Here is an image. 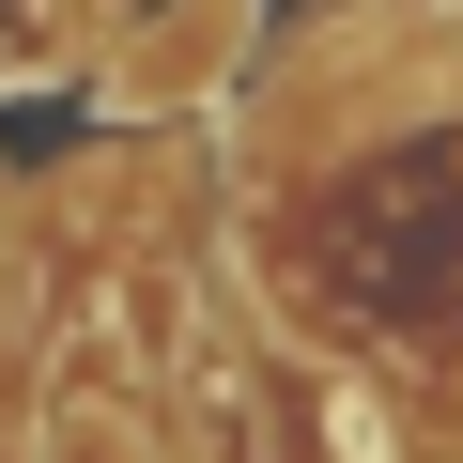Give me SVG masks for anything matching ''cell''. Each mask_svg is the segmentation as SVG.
<instances>
[{
	"mask_svg": "<svg viewBox=\"0 0 463 463\" xmlns=\"http://www.w3.org/2000/svg\"><path fill=\"white\" fill-rule=\"evenodd\" d=\"M32 463H155V432H139L109 386H62V402H47V432H32Z\"/></svg>",
	"mask_w": 463,
	"mask_h": 463,
	"instance_id": "cell-2",
	"label": "cell"
},
{
	"mask_svg": "<svg viewBox=\"0 0 463 463\" xmlns=\"http://www.w3.org/2000/svg\"><path fill=\"white\" fill-rule=\"evenodd\" d=\"M248 32H263V0H155L139 47L109 62V93L124 109H185V93H216L232 62H248Z\"/></svg>",
	"mask_w": 463,
	"mask_h": 463,
	"instance_id": "cell-1",
	"label": "cell"
}]
</instances>
